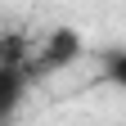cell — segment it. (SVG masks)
Listing matches in <instances>:
<instances>
[{
    "mask_svg": "<svg viewBox=\"0 0 126 126\" xmlns=\"http://www.w3.org/2000/svg\"><path fill=\"white\" fill-rule=\"evenodd\" d=\"M77 54H81V36H77L72 27H63L50 36V45H45V63L50 68H63V63H72Z\"/></svg>",
    "mask_w": 126,
    "mask_h": 126,
    "instance_id": "cell-1",
    "label": "cell"
},
{
    "mask_svg": "<svg viewBox=\"0 0 126 126\" xmlns=\"http://www.w3.org/2000/svg\"><path fill=\"white\" fill-rule=\"evenodd\" d=\"M18 99H23V72L0 59V122L18 108Z\"/></svg>",
    "mask_w": 126,
    "mask_h": 126,
    "instance_id": "cell-2",
    "label": "cell"
}]
</instances>
